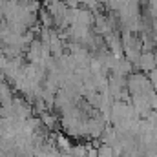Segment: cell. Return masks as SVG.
<instances>
[{
  "label": "cell",
  "instance_id": "cell-1",
  "mask_svg": "<svg viewBox=\"0 0 157 157\" xmlns=\"http://www.w3.org/2000/svg\"><path fill=\"white\" fill-rule=\"evenodd\" d=\"M137 68L144 73H150L152 70H155V55L150 51V53H141V59H139V64Z\"/></svg>",
  "mask_w": 157,
  "mask_h": 157
},
{
  "label": "cell",
  "instance_id": "cell-2",
  "mask_svg": "<svg viewBox=\"0 0 157 157\" xmlns=\"http://www.w3.org/2000/svg\"><path fill=\"white\" fill-rule=\"evenodd\" d=\"M13 88L7 84V82H2L0 84V106H13Z\"/></svg>",
  "mask_w": 157,
  "mask_h": 157
},
{
  "label": "cell",
  "instance_id": "cell-3",
  "mask_svg": "<svg viewBox=\"0 0 157 157\" xmlns=\"http://www.w3.org/2000/svg\"><path fill=\"white\" fill-rule=\"evenodd\" d=\"M75 24H80L84 28H91L93 26V15L88 9H75Z\"/></svg>",
  "mask_w": 157,
  "mask_h": 157
},
{
  "label": "cell",
  "instance_id": "cell-4",
  "mask_svg": "<svg viewBox=\"0 0 157 157\" xmlns=\"http://www.w3.org/2000/svg\"><path fill=\"white\" fill-rule=\"evenodd\" d=\"M99 143H101V144H106V146H112V148L117 144V133H115L113 126H106V128H104V132H102L101 137H99Z\"/></svg>",
  "mask_w": 157,
  "mask_h": 157
},
{
  "label": "cell",
  "instance_id": "cell-5",
  "mask_svg": "<svg viewBox=\"0 0 157 157\" xmlns=\"http://www.w3.org/2000/svg\"><path fill=\"white\" fill-rule=\"evenodd\" d=\"M40 122H42V126L46 128V130H57L59 128V117L55 115V113H49V112H44L42 115H40Z\"/></svg>",
  "mask_w": 157,
  "mask_h": 157
},
{
  "label": "cell",
  "instance_id": "cell-6",
  "mask_svg": "<svg viewBox=\"0 0 157 157\" xmlns=\"http://www.w3.org/2000/svg\"><path fill=\"white\" fill-rule=\"evenodd\" d=\"M55 143H57V148L60 150V152H64V154H70L71 152V144H70V139L64 135V133H59L57 137H55Z\"/></svg>",
  "mask_w": 157,
  "mask_h": 157
},
{
  "label": "cell",
  "instance_id": "cell-7",
  "mask_svg": "<svg viewBox=\"0 0 157 157\" xmlns=\"http://www.w3.org/2000/svg\"><path fill=\"white\" fill-rule=\"evenodd\" d=\"M39 24H40V28H48V29L53 28V18H51V15L44 7L39 11Z\"/></svg>",
  "mask_w": 157,
  "mask_h": 157
},
{
  "label": "cell",
  "instance_id": "cell-8",
  "mask_svg": "<svg viewBox=\"0 0 157 157\" xmlns=\"http://www.w3.org/2000/svg\"><path fill=\"white\" fill-rule=\"evenodd\" d=\"M88 144H78V146H73L71 148V152H70V155L71 157H86L88 154Z\"/></svg>",
  "mask_w": 157,
  "mask_h": 157
},
{
  "label": "cell",
  "instance_id": "cell-9",
  "mask_svg": "<svg viewBox=\"0 0 157 157\" xmlns=\"http://www.w3.org/2000/svg\"><path fill=\"white\" fill-rule=\"evenodd\" d=\"M97 157H113V148L106 146V144H101L97 148Z\"/></svg>",
  "mask_w": 157,
  "mask_h": 157
},
{
  "label": "cell",
  "instance_id": "cell-10",
  "mask_svg": "<svg viewBox=\"0 0 157 157\" xmlns=\"http://www.w3.org/2000/svg\"><path fill=\"white\" fill-rule=\"evenodd\" d=\"M152 40H154V46L157 48V33H154V35H152Z\"/></svg>",
  "mask_w": 157,
  "mask_h": 157
}]
</instances>
